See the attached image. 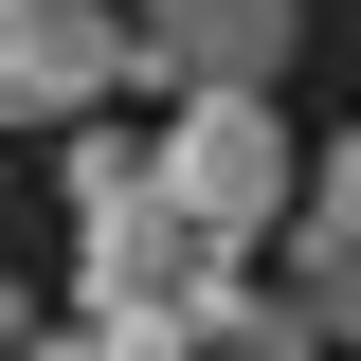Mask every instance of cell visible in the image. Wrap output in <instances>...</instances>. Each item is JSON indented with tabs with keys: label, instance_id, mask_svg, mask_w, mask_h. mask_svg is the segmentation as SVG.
<instances>
[{
	"label": "cell",
	"instance_id": "obj_1",
	"mask_svg": "<svg viewBox=\"0 0 361 361\" xmlns=\"http://www.w3.org/2000/svg\"><path fill=\"white\" fill-rule=\"evenodd\" d=\"M163 180H180V217H217L235 253L307 217V163H289V127H271V90H180L163 109Z\"/></svg>",
	"mask_w": 361,
	"mask_h": 361
},
{
	"label": "cell",
	"instance_id": "obj_2",
	"mask_svg": "<svg viewBox=\"0 0 361 361\" xmlns=\"http://www.w3.org/2000/svg\"><path fill=\"white\" fill-rule=\"evenodd\" d=\"M127 73H145L127 0H0V127H90Z\"/></svg>",
	"mask_w": 361,
	"mask_h": 361
},
{
	"label": "cell",
	"instance_id": "obj_3",
	"mask_svg": "<svg viewBox=\"0 0 361 361\" xmlns=\"http://www.w3.org/2000/svg\"><path fill=\"white\" fill-rule=\"evenodd\" d=\"M145 18V90H271L289 73V37H307V18H289V0H127Z\"/></svg>",
	"mask_w": 361,
	"mask_h": 361
},
{
	"label": "cell",
	"instance_id": "obj_4",
	"mask_svg": "<svg viewBox=\"0 0 361 361\" xmlns=\"http://www.w3.org/2000/svg\"><path fill=\"white\" fill-rule=\"evenodd\" d=\"M289 235H325V253H361V127L325 145V180H307V217H289Z\"/></svg>",
	"mask_w": 361,
	"mask_h": 361
},
{
	"label": "cell",
	"instance_id": "obj_5",
	"mask_svg": "<svg viewBox=\"0 0 361 361\" xmlns=\"http://www.w3.org/2000/svg\"><path fill=\"white\" fill-rule=\"evenodd\" d=\"M0 343H37V307H18V271H0Z\"/></svg>",
	"mask_w": 361,
	"mask_h": 361
}]
</instances>
